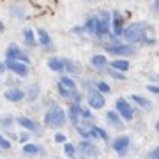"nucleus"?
<instances>
[{
	"label": "nucleus",
	"instance_id": "1",
	"mask_svg": "<svg viewBox=\"0 0 159 159\" xmlns=\"http://www.w3.org/2000/svg\"><path fill=\"white\" fill-rule=\"evenodd\" d=\"M154 30L148 27L147 23L143 21H136L131 23L127 27H124V32H122V37H124L127 43L134 44V43H143V44H156V39H154Z\"/></svg>",
	"mask_w": 159,
	"mask_h": 159
},
{
	"label": "nucleus",
	"instance_id": "2",
	"mask_svg": "<svg viewBox=\"0 0 159 159\" xmlns=\"http://www.w3.org/2000/svg\"><path fill=\"white\" fill-rule=\"evenodd\" d=\"M66 120H67V113L58 104H51L44 115V124L48 127H55V129L57 127H62L66 124Z\"/></svg>",
	"mask_w": 159,
	"mask_h": 159
},
{
	"label": "nucleus",
	"instance_id": "3",
	"mask_svg": "<svg viewBox=\"0 0 159 159\" xmlns=\"http://www.w3.org/2000/svg\"><path fill=\"white\" fill-rule=\"evenodd\" d=\"M110 30H111V12L101 11L96 16V32H94V35L96 37H106V35H110Z\"/></svg>",
	"mask_w": 159,
	"mask_h": 159
},
{
	"label": "nucleus",
	"instance_id": "4",
	"mask_svg": "<svg viewBox=\"0 0 159 159\" xmlns=\"http://www.w3.org/2000/svg\"><path fill=\"white\" fill-rule=\"evenodd\" d=\"M104 50L111 53V55H119V57H131V55H134L136 50H134V46L129 44H120V43H106L104 44Z\"/></svg>",
	"mask_w": 159,
	"mask_h": 159
},
{
	"label": "nucleus",
	"instance_id": "5",
	"mask_svg": "<svg viewBox=\"0 0 159 159\" xmlns=\"http://www.w3.org/2000/svg\"><path fill=\"white\" fill-rule=\"evenodd\" d=\"M115 110L124 120H133V117H134V110L131 106V102H127V99H124V97H119L115 101Z\"/></svg>",
	"mask_w": 159,
	"mask_h": 159
},
{
	"label": "nucleus",
	"instance_id": "6",
	"mask_svg": "<svg viewBox=\"0 0 159 159\" xmlns=\"http://www.w3.org/2000/svg\"><path fill=\"white\" fill-rule=\"evenodd\" d=\"M76 152L80 156H83V157H96V156H99V148L92 142H89V140H81L76 145Z\"/></svg>",
	"mask_w": 159,
	"mask_h": 159
},
{
	"label": "nucleus",
	"instance_id": "7",
	"mask_svg": "<svg viewBox=\"0 0 159 159\" xmlns=\"http://www.w3.org/2000/svg\"><path fill=\"white\" fill-rule=\"evenodd\" d=\"M6 67L11 71V73H14L16 76H20V78H25L27 74H29V66L25 62H21V60H12V58H7L6 60Z\"/></svg>",
	"mask_w": 159,
	"mask_h": 159
},
{
	"label": "nucleus",
	"instance_id": "8",
	"mask_svg": "<svg viewBox=\"0 0 159 159\" xmlns=\"http://www.w3.org/2000/svg\"><path fill=\"white\" fill-rule=\"evenodd\" d=\"M129 145H131V138L127 136V134H120V136H117L113 142H111V148H113L119 156H125L127 150H129Z\"/></svg>",
	"mask_w": 159,
	"mask_h": 159
},
{
	"label": "nucleus",
	"instance_id": "9",
	"mask_svg": "<svg viewBox=\"0 0 159 159\" xmlns=\"http://www.w3.org/2000/svg\"><path fill=\"white\" fill-rule=\"evenodd\" d=\"M87 102H89V106H90L92 110H101L102 106H104L106 99H104V94H102V92H99L97 89H94V90H89Z\"/></svg>",
	"mask_w": 159,
	"mask_h": 159
},
{
	"label": "nucleus",
	"instance_id": "10",
	"mask_svg": "<svg viewBox=\"0 0 159 159\" xmlns=\"http://www.w3.org/2000/svg\"><path fill=\"white\" fill-rule=\"evenodd\" d=\"M6 58H12V60H21V62H29V55L20 48L18 44H9L6 50Z\"/></svg>",
	"mask_w": 159,
	"mask_h": 159
},
{
	"label": "nucleus",
	"instance_id": "11",
	"mask_svg": "<svg viewBox=\"0 0 159 159\" xmlns=\"http://www.w3.org/2000/svg\"><path fill=\"white\" fill-rule=\"evenodd\" d=\"M111 29H113L115 37H122V32H124V16H122V12L119 11L111 12Z\"/></svg>",
	"mask_w": 159,
	"mask_h": 159
},
{
	"label": "nucleus",
	"instance_id": "12",
	"mask_svg": "<svg viewBox=\"0 0 159 159\" xmlns=\"http://www.w3.org/2000/svg\"><path fill=\"white\" fill-rule=\"evenodd\" d=\"M67 120L71 122V125H80V120H81V106L80 102H73L67 110Z\"/></svg>",
	"mask_w": 159,
	"mask_h": 159
},
{
	"label": "nucleus",
	"instance_id": "13",
	"mask_svg": "<svg viewBox=\"0 0 159 159\" xmlns=\"http://www.w3.org/2000/svg\"><path fill=\"white\" fill-rule=\"evenodd\" d=\"M9 12H11V16L18 18V20H27L29 9H27V6L21 4V2H12L11 7H9Z\"/></svg>",
	"mask_w": 159,
	"mask_h": 159
},
{
	"label": "nucleus",
	"instance_id": "14",
	"mask_svg": "<svg viewBox=\"0 0 159 159\" xmlns=\"http://www.w3.org/2000/svg\"><path fill=\"white\" fill-rule=\"evenodd\" d=\"M16 122L21 125L25 131H30V133H39V124H37L35 120L29 119V117H25V115H20V117H16Z\"/></svg>",
	"mask_w": 159,
	"mask_h": 159
},
{
	"label": "nucleus",
	"instance_id": "15",
	"mask_svg": "<svg viewBox=\"0 0 159 159\" xmlns=\"http://www.w3.org/2000/svg\"><path fill=\"white\" fill-rule=\"evenodd\" d=\"M4 97H6L9 102H20L25 99V90L18 89V87H12V89H7L4 92Z\"/></svg>",
	"mask_w": 159,
	"mask_h": 159
},
{
	"label": "nucleus",
	"instance_id": "16",
	"mask_svg": "<svg viewBox=\"0 0 159 159\" xmlns=\"http://www.w3.org/2000/svg\"><path fill=\"white\" fill-rule=\"evenodd\" d=\"M23 154L25 156H46V150L41 145H37V143H29L25 142L23 143Z\"/></svg>",
	"mask_w": 159,
	"mask_h": 159
},
{
	"label": "nucleus",
	"instance_id": "17",
	"mask_svg": "<svg viewBox=\"0 0 159 159\" xmlns=\"http://www.w3.org/2000/svg\"><path fill=\"white\" fill-rule=\"evenodd\" d=\"M90 66L94 69H97V71H104V69L108 67V58L104 57V55L96 53V55H92V58H90Z\"/></svg>",
	"mask_w": 159,
	"mask_h": 159
},
{
	"label": "nucleus",
	"instance_id": "18",
	"mask_svg": "<svg viewBox=\"0 0 159 159\" xmlns=\"http://www.w3.org/2000/svg\"><path fill=\"white\" fill-rule=\"evenodd\" d=\"M37 41H39V44L43 46V48H46V50H50L51 48V44H53V41H51V35L46 32L44 29H39L37 32Z\"/></svg>",
	"mask_w": 159,
	"mask_h": 159
},
{
	"label": "nucleus",
	"instance_id": "19",
	"mask_svg": "<svg viewBox=\"0 0 159 159\" xmlns=\"http://www.w3.org/2000/svg\"><path fill=\"white\" fill-rule=\"evenodd\" d=\"M106 120H108L110 125H113L117 129H122V127H124V119H122L117 111H108V113H106Z\"/></svg>",
	"mask_w": 159,
	"mask_h": 159
},
{
	"label": "nucleus",
	"instance_id": "20",
	"mask_svg": "<svg viewBox=\"0 0 159 159\" xmlns=\"http://www.w3.org/2000/svg\"><path fill=\"white\" fill-rule=\"evenodd\" d=\"M46 64H48V67H50L53 73H64V58H60V57H50Z\"/></svg>",
	"mask_w": 159,
	"mask_h": 159
},
{
	"label": "nucleus",
	"instance_id": "21",
	"mask_svg": "<svg viewBox=\"0 0 159 159\" xmlns=\"http://www.w3.org/2000/svg\"><path fill=\"white\" fill-rule=\"evenodd\" d=\"M89 133H90V138H101V140H104V142L110 140L106 129H102V127H99V125H92L90 129H89Z\"/></svg>",
	"mask_w": 159,
	"mask_h": 159
},
{
	"label": "nucleus",
	"instance_id": "22",
	"mask_svg": "<svg viewBox=\"0 0 159 159\" xmlns=\"http://www.w3.org/2000/svg\"><path fill=\"white\" fill-rule=\"evenodd\" d=\"M64 71L67 74H73V76H78L80 74L78 64L74 62V60H71V58H64Z\"/></svg>",
	"mask_w": 159,
	"mask_h": 159
},
{
	"label": "nucleus",
	"instance_id": "23",
	"mask_svg": "<svg viewBox=\"0 0 159 159\" xmlns=\"http://www.w3.org/2000/svg\"><path fill=\"white\" fill-rule=\"evenodd\" d=\"M110 66H111L113 69H119V71H122V73L129 71V67H131L129 60H125V58H117V60H111V62H110Z\"/></svg>",
	"mask_w": 159,
	"mask_h": 159
},
{
	"label": "nucleus",
	"instance_id": "24",
	"mask_svg": "<svg viewBox=\"0 0 159 159\" xmlns=\"http://www.w3.org/2000/svg\"><path fill=\"white\" fill-rule=\"evenodd\" d=\"M131 99H133V101L143 110H150L152 108V101H148L147 97H142V96H138V94H134V96H131Z\"/></svg>",
	"mask_w": 159,
	"mask_h": 159
},
{
	"label": "nucleus",
	"instance_id": "25",
	"mask_svg": "<svg viewBox=\"0 0 159 159\" xmlns=\"http://www.w3.org/2000/svg\"><path fill=\"white\" fill-rule=\"evenodd\" d=\"M23 41H25V44L35 46V44H37V39H35V32H34L32 29H25V30H23Z\"/></svg>",
	"mask_w": 159,
	"mask_h": 159
},
{
	"label": "nucleus",
	"instance_id": "26",
	"mask_svg": "<svg viewBox=\"0 0 159 159\" xmlns=\"http://www.w3.org/2000/svg\"><path fill=\"white\" fill-rule=\"evenodd\" d=\"M39 85H37V83H32V85L29 87V90L25 92V99H29L30 102L32 101H35V99H37V97H39Z\"/></svg>",
	"mask_w": 159,
	"mask_h": 159
},
{
	"label": "nucleus",
	"instance_id": "27",
	"mask_svg": "<svg viewBox=\"0 0 159 159\" xmlns=\"http://www.w3.org/2000/svg\"><path fill=\"white\" fill-rule=\"evenodd\" d=\"M58 83H62L64 87H67L69 90H76V89H78L76 81H74L71 76H66V74H64V76H60V81H58Z\"/></svg>",
	"mask_w": 159,
	"mask_h": 159
},
{
	"label": "nucleus",
	"instance_id": "28",
	"mask_svg": "<svg viewBox=\"0 0 159 159\" xmlns=\"http://www.w3.org/2000/svg\"><path fill=\"white\" fill-rule=\"evenodd\" d=\"M85 32H89V34L94 35V32H96V16H89L85 20Z\"/></svg>",
	"mask_w": 159,
	"mask_h": 159
},
{
	"label": "nucleus",
	"instance_id": "29",
	"mask_svg": "<svg viewBox=\"0 0 159 159\" xmlns=\"http://www.w3.org/2000/svg\"><path fill=\"white\" fill-rule=\"evenodd\" d=\"M64 154L67 156V157H74L76 156V145H73V143H67V142H64Z\"/></svg>",
	"mask_w": 159,
	"mask_h": 159
},
{
	"label": "nucleus",
	"instance_id": "30",
	"mask_svg": "<svg viewBox=\"0 0 159 159\" xmlns=\"http://www.w3.org/2000/svg\"><path fill=\"white\" fill-rule=\"evenodd\" d=\"M96 89L99 92H102V94H110V92H111V87H110L106 81H96Z\"/></svg>",
	"mask_w": 159,
	"mask_h": 159
},
{
	"label": "nucleus",
	"instance_id": "31",
	"mask_svg": "<svg viewBox=\"0 0 159 159\" xmlns=\"http://www.w3.org/2000/svg\"><path fill=\"white\" fill-rule=\"evenodd\" d=\"M12 122H14V117H11V115H2L0 117V125L2 127H9Z\"/></svg>",
	"mask_w": 159,
	"mask_h": 159
},
{
	"label": "nucleus",
	"instance_id": "32",
	"mask_svg": "<svg viewBox=\"0 0 159 159\" xmlns=\"http://www.w3.org/2000/svg\"><path fill=\"white\" fill-rule=\"evenodd\" d=\"M110 76H111V78H115V80H120V81H124L125 80V74L122 73V71H119V69H110Z\"/></svg>",
	"mask_w": 159,
	"mask_h": 159
},
{
	"label": "nucleus",
	"instance_id": "33",
	"mask_svg": "<svg viewBox=\"0 0 159 159\" xmlns=\"http://www.w3.org/2000/svg\"><path fill=\"white\" fill-rule=\"evenodd\" d=\"M11 148V142L7 140L4 134H0V152H4V150H9Z\"/></svg>",
	"mask_w": 159,
	"mask_h": 159
},
{
	"label": "nucleus",
	"instance_id": "34",
	"mask_svg": "<svg viewBox=\"0 0 159 159\" xmlns=\"http://www.w3.org/2000/svg\"><path fill=\"white\" fill-rule=\"evenodd\" d=\"M81 119L83 120H92L94 117H92V111L89 108H81Z\"/></svg>",
	"mask_w": 159,
	"mask_h": 159
},
{
	"label": "nucleus",
	"instance_id": "35",
	"mask_svg": "<svg viewBox=\"0 0 159 159\" xmlns=\"http://www.w3.org/2000/svg\"><path fill=\"white\" fill-rule=\"evenodd\" d=\"M147 90L152 92V94H157V96H159V85H156V83H150V85H147Z\"/></svg>",
	"mask_w": 159,
	"mask_h": 159
},
{
	"label": "nucleus",
	"instance_id": "36",
	"mask_svg": "<svg viewBox=\"0 0 159 159\" xmlns=\"http://www.w3.org/2000/svg\"><path fill=\"white\" fill-rule=\"evenodd\" d=\"M148 157H150V159H159V147L152 148V150L148 152Z\"/></svg>",
	"mask_w": 159,
	"mask_h": 159
},
{
	"label": "nucleus",
	"instance_id": "37",
	"mask_svg": "<svg viewBox=\"0 0 159 159\" xmlns=\"http://www.w3.org/2000/svg\"><path fill=\"white\" fill-rule=\"evenodd\" d=\"M55 142H57V143H64V142H66V134H64V133H57V134H55Z\"/></svg>",
	"mask_w": 159,
	"mask_h": 159
},
{
	"label": "nucleus",
	"instance_id": "38",
	"mask_svg": "<svg viewBox=\"0 0 159 159\" xmlns=\"http://www.w3.org/2000/svg\"><path fill=\"white\" fill-rule=\"evenodd\" d=\"M71 32H73V34H83V32H85V27H73V29H71Z\"/></svg>",
	"mask_w": 159,
	"mask_h": 159
},
{
	"label": "nucleus",
	"instance_id": "39",
	"mask_svg": "<svg viewBox=\"0 0 159 159\" xmlns=\"http://www.w3.org/2000/svg\"><path fill=\"white\" fill-rule=\"evenodd\" d=\"M6 62H2V60H0V74H4V73H6Z\"/></svg>",
	"mask_w": 159,
	"mask_h": 159
},
{
	"label": "nucleus",
	"instance_id": "40",
	"mask_svg": "<svg viewBox=\"0 0 159 159\" xmlns=\"http://www.w3.org/2000/svg\"><path fill=\"white\" fill-rule=\"evenodd\" d=\"M27 133H29V131H27ZM27 133H23L21 136H20V140H21V143H25L27 140H29V134H27Z\"/></svg>",
	"mask_w": 159,
	"mask_h": 159
},
{
	"label": "nucleus",
	"instance_id": "41",
	"mask_svg": "<svg viewBox=\"0 0 159 159\" xmlns=\"http://www.w3.org/2000/svg\"><path fill=\"white\" fill-rule=\"evenodd\" d=\"M154 11L159 12V0H156V2H154Z\"/></svg>",
	"mask_w": 159,
	"mask_h": 159
},
{
	"label": "nucleus",
	"instance_id": "42",
	"mask_svg": "<svg viewBox=\"0 0 159 159\" xmlns=\"http://www.w3.org/2000/svg\"><path fill=\"white\" fill-rule=\"evenodd\" d=\"M2 30H4V23L0 21V32H2Z\"/></svg>",
	"mask_w": 159,
	"mask_h": 159
},
{
	"label": "nucleus",
	"instance_id": "43",
	"mask_svg": "<svg viewBox=\"0 0 159 159\" xmlns=\"http://www.w3.org/2000/svg\"><path fill=\"white\" fill-rule=\"evenodd\" d=\"M156 131L159 133V120H157V124H156Z\"/></svg>",
	"mask_w": 159,
	"mask_h": 159
},
{
	"label": "nucleus",
	"instance_id": "44",
	"mask_svg": "<svg viewBox=\"0 0 159 159\" xmlns=\"http://www.w3.org/2000/svg\"><path fill=\"white\" fill-rule=\"evenodd\" d=\"M89 2H97V0H89Z\"/></svg>",
	"mask_w": 159,
	"mask_h": 159
}]
</instances>
